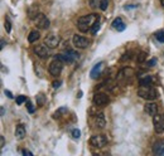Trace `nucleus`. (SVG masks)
Returning <instances> with one entry per match:
<instances>
[{"instance_id":"20","label":"nucleus","mask_w":164,"mask_h":156,"mask_svg":"<svg viewBox=\"0 0 164 156\" xmlns=\"http://www.w3.org/2000/svg\"><path fill=\"white\" fill-rule=\"evenodd\" d=\"M39 38H41L39 32H38V30H32V32L29 33V35H28V42H29V43H34V42H37Z\"/></svg>"},{"instance_id":"5","label":"nucleus","mask_w":164,"mask_h":156,"mask_svg":"<svg viewBox=\"0 0 164 156\" xmlns=\"http://www.w3.org/2000/svg\"><path fill=\"white\" fill-rule=\"evenodd\" d=\"M153 123H154V130L156 133H163L164 132V115H155L153 116Z\"/></svg>"},{"instance_id":"13","label":"nucleus","mask_w":164,"mask_h":156,"mask_svg":"<svg viewBox=\"0 0 164 156\" xmlns=\"http://www.w3.org/2000/svg\"><path fill=\"white\" fill-rule=\"evenodd\" d=\"M153 153L158 156H164V140H159L153 145Z\"/></svg>"},{"instance_id":"37","label":"nucleus","mask_w":164,"mask_h":156,"mask_svg":"<svg viewBox=\"0 0 164 156\" xmlns=\"http://www.w3.org/2000/svg\"><path fill=\"white\" fill-rule=\"evenodd\" d=\"M4 45H5V40L3 39V40H2V48H4Z\"/></svg>"},{"instance_id":"8","label":"nucleus","mask_w":164,"mask_h":156,"mask_svg":"<svg viewBox=\"0 0 164 156\" xmlns=\"http://www.w3.org/2000/svg\"><path fill=\"white\" fill-rule=\"evenodd\" d=\"M62 69H63V62H61V60H58V59H54V60L49 64V67H48L49 73H51L52 75H54V77L59 75V73L62 72Z\"/></svg>"},{"instance_id":"9","label":"nucleus","mask_w":164,"mask_h":156,"mask_svg":"<svg viewBox=\"0 0 164 156\" xmlns=\"http://www.w3.org/2000/svg\"><path fill=\"white\" fill-rule=\"evenodd\" d=\"M90 8L92 9H100L102 12L107 10L109 7V0H89Z\"/></svg>"},{"instance_id":"27","label":"nucleus","mask_w":164,"mask_h":156,"mask_svg":"<svg viewBox=\"0 0 164 156\" xmlns=\"http://www.w3.org/2000/svg\"><path fill=\"white\" fill-rule=\"evenodd\" d=\"M79 136H81V131H79L78 128L72 130V137H73V138H79Z\"/></svg>"},{"instance_id":"11","label":"nucleus","mask_w":164,"mask_h":156,"mask_svg":"<svg viewBox=\"0 0 164 156\" xmlns=\"http://www.w3.org/2000/svg\"><path fill=\"white\" fill-rule=\"evenodd\" d=\"M44 44L48 48H56L59 44V37L56 35V34H48L44 38Z\"/></svg>"},{"instance_id":"25","label":"nucleus","mask_w":164,"mask_h":156,"mask_svg":"<svg viewBox=\"0 0 164 156\" xmlns=\"http://www.w3.org/2000/svg\"><path fill=\"white\" fill-rule=\"evenodd\" d=\"M44 102H46V100H44V96H43L42 93L37 95V103H38L39 106H43V105H44Z\"/></svg>"},{"instance_id":"6","label":"nucleus","mask_w":164,"mask_h":156,"mask_svg":"<svg viewBox=\"0 0 164 156\" xmlns=\"http://www.w3.org/2000/svg\"><path fill=\"white\" fill-rule=\"evenodd\" d=\"M72 42H73V45L77 47V48H81V49H84V48H87L90 45V39L85 38V37H82V35H73L72 38Z\"/></svg>"},{"instance_id":"4","label":"nucleus","mask_w":164,"mask_h":156,"mask_svg":"<svg viewBox=\"0 0 164 156\" xmlns=\"http://www.w3.org/2000/svg\"><path fill=\"white\" fill-rule=\"evenodd\" d=\"M34 24L39 28V29H48L49 28V20L47 19V17L42 13H38L34 18H33Z\"/></svg>"},{"instance_id":"29","label":"nucleus","mask_w":164,"mask_h":156,"mask_svg":"<svg viewBox=\"0 0 164 156\" xmlns=\"http://www.w3.org/2000/svg\"><path fill=\"white\" fill-rule=\"evenodd\" d=\"M27 107H28V111H29L30 113L34 112V107H33V103H32L30 101H27Z\"/></svg>"},{"instance_id":"28","label":"nucleus","mask_w":164,"mask_h":156,"mask_svg":"<svg viewBox=\"0 0 164 156\" xmlns=\"http://www.w3.org/2000/svg\"><path fill=\"white\" fill-rule=\"evenodd\" d=\"M25 101H27V98H25L24 96H18V97H17V103H18V105H22V103H24Z\"/></svg>"},{"instance_id":"7","label":"nucleus","mask_w":164,"mask_h":156,"mask_svg":"<svg viewBox=\"0 0 164 156\" xmlns=\"http://www.w3.org/2000/svg\"><path fill=\"white\" fill-rule=\"evenodd\" d=\"M92 101H94V103H95L96 106H99V107H104V106H106V105L110 102V98H109V96H107L106 93L99 92V93H95Z\"/></svg>"},{"instance_id":"31","label":"nucleus","mask_w":164,"mask_h":156,"mask_svg":"<svg viewBox=\"0 0 164 156\" xmlns=\"http://www.w3.org/2000/svg\"><path fill=\"white\" fill-rule=\"evenodd\" d=\"M0 147H4L5 146V140H4V136H0Z\"/></svg>"},{"instance_id":"16","label":"nucleus","mask_w":164,"mask_h":156,"mask_svg":"<svg viewBox=\"0 0 164 156\" xmlns=\"http://www.w3.org/2000/svg\"><path fill=\"white\" fill-rule=\"evenodd\" d=\"M25 133H27V132H25L24 125L20 123V125H18V126L15 127V133H14V135H15V138H17V140H23V138L25 137Z\"/></svg>"},{"instance_id":"32","label":"nucleus","mask_w":164,"mask_h":156,"mask_svg":"<svg viewBox=\"0 0 164 156\" xmlns=\"http://www.w3.org/2000/svg\"><path fill=\"white\" fill-rule=\"evenodd\" d=\"M62 85V82L61 81H57V82H53V88H58L59 86Z\"/></svg>"},{"instance_id":"1","label":"nucleus","mask_w":164,"mask_h":156,"mask_svg":"<svg viewBox=\"0 0 164 156\" xmlns=\"http://www.w3.org/2000/svg\"><path fill=\"white\" fill-rule=\"evenodd\" d=\"M99 20V15L97 14H87L85 17H81L77 22V28L79 32L82 33H87L89 30H91L92 25Z\"/></svg>"},{"instance_id":"23","label":"nucleus","mask_w":164,"mask_h":156,"mask_svg":"<svg viewBox=\"0 0 164 156\" xmlns=\"http://www.w3.org/2000/svg\"><path fill=\"white\" fill-rule=\"evenodd\" d=\"M100 27H101V25H100V22L97 20V22H96V23L92 25V28H91V33L95 35V34H96V33L100 30Z\"/></svg>"},{"instance_id":"10","label":"nucleus","mask_w":164,"mask_h":156,"mask_svg":"<svg viewBox=\"0 0 164 156\" xmlns=\"http://www.w3.org/2000/svg\"><path fill=\"white\" fill-rule=\"evenodd\" d=\"M33 50H34V53H36L39 58H42V59H46V58L49 57V50H48V48L46 47V44H38V45L34 47Z\"/></svg>"},{"instance_id":"38","label":"nucleus","mask_w":164,"mask_h":156,"mask_svg":"<svg viewBox=\"0 0 164 156\" xmlns=\"http://www.w3.org/2000/svg\"><path fill=\"white\" fill-rule=\"evenodd\" d=\"M160 4H161V5L164 7V0H160Z\"/></svg>"},{"instance_id":"34","label":"nucleus","mask_w":164,"mask_h":156,"mask_svg":"<svg viewBox=\"0 0 164 156\" xmlns=\"http://www.w3.org/2000/svg\"><path fill=\"white\" fill-rule=\"evenodd\" d=\"M134 8H138V5H134V4H131V5H125V9L128 10V9H134Z\"/></svg>"},{"instance_id":"30","label":"nucleus","mask_w":164,"mask_h":156,"mask_svg":"<svg viewBox=\"0 0 164 156\" xmlns=\"http://www.w3.org/2000/svg\"><path fill=\"white\" fill-rule=\"evenodd\" d=\"M5 29H7V32H8V33L12 30V27H10V22H9V19H7V20H5Z\"/></svg>"},{"instance_id":"35","label":"nucleus","mask_w":164,"mask_h":156,"mask_svg":"<svg viewBox=\"0 0 164 156\" xmlns=\"http://www.w3.org/2000/svg\"><path fill=\"white\" fill-rule=\"evenodd\" d=\"M154 64H155V59H151V60L148 63V65H149V67H153Z\"/></svg>"},{"instance_id":"12","label":"nucleus","mask_w":164,"mask_h":156,"mask_svg":"<svg viewBox=\"0 0 164 156\" xmlns=\"http://www.w3.org/2000/svg\"><path fill=\"white\" fill-rule=\"evenodd\" d=\"M144 111H145V113H148L149 116H155L156 113H158V105L156 103H154V102H146L145 105H144Z\"/></svg>"},{"instance_id":"19","label":"nucleus","mask_w":164,"mask_h":156,"mask_svg":"<svg viewBox=\"0 0 164 156\" xmlns=\"http://www.w3.org/2000/svg\"><path fill=\"white\" fill-rule=\"evenodd\" d=\"M54 59H58V60H61L63 63H72V62H74V59L72 57H69L68 54H66V53H63V54H56Z\"/></svg>"},{"instance_id":"21","label":"nucleus","mask_w":164,"mask_h":156,"mask_svg":"<svg viewBox=\"0 0 164 156\" xmlns=\"http://www.w3.org/2000/svg\"><path fill=\"white\" fill-rule=\"evenodd\" d=\"M66 112H67V107H59V108H58V110H57L52 116H53V118L57 120V118H59V117H61L63 113H66Z\"/></svg>"},{"instance_id":"18","label":"nucleus","mask_w":164,"mask_h":156,"mask_svg":"<svg viewBox=\"0 0 164 156\" xmlns=\"http://www.w3.org/2000/svg\"><path fill=\"white\" fill-rule=\"evenodd\" d=\"M112 28L115 29V30H118V32H123V30H125V24H124V22H123V19L121 18H116V19H114V22H112Z\"/></svg>"},{"instance_id":"3","label":"nucleus","mask_w":164,"mask_h":156,"mask_svg":"<svg viewBox=\"0 0 164 156\" xmlns=\"http://www.w3.org/2000/svg\"><path fill=\"white\" fill-rule=\"evenodd\" d=\"M107 143V137L105 135H94L90 138V145L92 147H97L101 148Z\"/></svg>"},{"instance_id":"36","label":"nucleus","mask_w":164,"mask_h":156,"mask_svg":"<svg viewBox=\"0 0 164 156\" xmlns=\"http://www.w3.org/2000/svg\"><path fill=\"white\" fill-rule=\"evenodd\" d=\"M5 95H7L9 98H13V95H12V92H9V91H5Z\"/></svg>"},{"instance_id":"26","label":"nucleus","mask_w":164,"mask_h":156,"mask_svg":"<svg viewBox=\"0 0 164 156\" xmlns=\"http://www.w3.org/2000/svg\"><path fill=\"white\" fill-rule=\"evenodd\" d=\"M155 38L159 40V42H161V43H164V32L163 30H160V32H158L156 34H155Z\"/></svg>"},{"instance_id":"24","label":"nucleus","mask_w":164,"mask_h":156,"mask_svg":"<svg viewBox=\"0 0 164 156\" xmlns=\"http://www.w3.org/2000/svg\"><path fill=\"white\" fill-rule=\"evenodd\" d=\"M131 54H133V53H131L130 50H129V52H125V53H124V55L120 58V60H121V62H125V60L131 59Z\"/></svg>"},{"instance_id":"22","label":"nucleus","mask_w":164,"mask_h":156,"mask_svg":"<svg viewBox=\"0 0 164 156\" xmlns=\"http://www.w3.org/2000/svg\"><path fill=\"white\" fill-rule=\"evenodd\" d=\"M146 55H148V54H146L145 52L139 53V54H138V58H136V62H138V63H143V62L146 59Z\"/></svg>"},{"instance_id":"17","label":"nucleus","mask_w":164,"mask_h":156,"mask_svg":"<svg viewBox=\"0 0 164 156\" xmlns=\"http://www.w3.org/2000/svg\"><path fill=\"white\" fill-rule=\"evenodd\" d=\"M151 83H153V77L149 74L139 78V85L141 87H149V86H151Z\"/></svg>"},{"instance_id":"14","label":"nucleus","mask_w":164,"mask_h":156,"mask_svg":"<svg viewBox=\"0 0 164 156\" xmlns=\"http://www.w3.org/2000/svg\"><path fill=\"white\" fill-rule=\"evenodd\" d=\"M102 69H104V62H100V63H97L94 68H92V70H91V73H90V75H91V78H94V80H96V78H99L100 75H101V72H102Z\"/></svg>"},{"instance_id":"15","label":"nucleus","mask_w":164,"mask_h":156,"mask_svg":"<svg viewBox=\"0 0 164 156\" xmlns=\"http://www.w3.org/2000/svg\"><path fill=\"white\" fill-rule=\"evenodd\" d=\"M106 125V120H105V115L102 112L96 113L95 115V126L99 128H104Z\"/></svg>"},{"instance_id":"2","label":"nucleus","mask_w":164,"mask_h":156,"mask_svg":"<svg viewBox=\"0 0 164 156\" xmlns=\"http://www.w3.org/2000/svg\"><path fill=\"white\" fill-rule=\"evenodd\" d=\"M138 96L146 100V101H153L158 97V91L155 88H153L151 86L149 87H140L138 90Z\"/></svg>"},{"instance_id":"33","label":"nucleus","mask_w":164,"mask_h":156,"mask_svg":"<svg viewBox=\"0 0 164 156\" xmlns=\"http://www.w3.org/2000/svg\"><path fill=\"white\" fill-rule=\"evenodd\" d=\"M22 153H23V155H25V156H27V155H28V156H32V155H33V153H32L30 151H28V150H23V151H22Z\"/></svg>"}]
</instances>
